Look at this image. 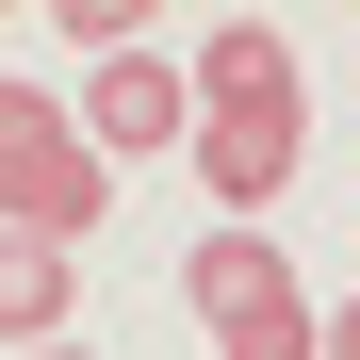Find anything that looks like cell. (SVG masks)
I'll return each instance as SVG.
<instances>
[{
	"instance_id": "3957f363",
	"label": "cell",
	"mask_w": 360,
	"mask_h": 360,
	"mask_svg": "<svg viewBox=\"0 0 360 360\" xmlns=\"http://www.w3.org/2000/svg\"><path fill=\"white\" fill-rule=\"evenodd\" d=\"M82 148H98V164H164V148H197V66L115 49V66L82 82Z\"/></svg>"
},
{
	"instance_id": "5b68a950",
	"label": "cell",
	"mask_w": 360,
	"mask_h": 360,
	"mask_svg": "<svg viewBox=\"0 0 360 360\" xmlns=\"http://www.w3.org/2000/svg\"><path fill=\"white\" fill-rule=\"evenodd\" d=\"M278 98H311L295 82V33L278 17H213L197 33V115H278Z\"/></svg>"
},
{
	"instance_id": "6da1fadb",
	"label": "cell",
	"mask_w": 360,
	"mask_h": 360,
	"mask_svg": "<svg viewBox=\"0 0 360 360\" xmlns=\"http://www.w3.org/2000/svg\"><path fill=\"white\" fill-rule=\"evenodd\" d=\"M115 213V164L82 148L66 98H33L17 66H0V229H33V246H82V229Z\"/></svg>"
},
{
	"instance_id": "52a82bcc",
	"label": "cell",
	"mask_w": 360,
	"mask_h": 360,
	"mask_svg": "<svg viewBox=\"0 0 360 360\" xmlns=\"http://www.w3.org/2000/svg\"><path fill=\"white\" fill-rule=\"evenodd\" d=\"M213 360H328V311H311V295H278V311L213 328Z\"/></svg>"
},
{
	"instance_id": "277c9868",
	"label": "cell",
	"mask_w": 360,
	"mask_h": 360,
	"mask_svg": "<svg viewBox=\"0 0 360 360\" xmlns=\"http://www.w3.org/2000/svg\"><path fill=\"white\" fill-rule=\"evenodd\" d=\"M278 295H311L278 262V229H197V246H180V311L197 328H246V311H278Z\"/></svg>"
},
{
	"instance_id": "7a4b0ae2",
	"label": "cell",
	"mask_w": 360,
	"mask_h": 360,
	"mask_svg": "<svg viewBox=\"0 0 360 360\" xmlns=\"http://www.w3.org/2000/svg\"><path fill=\"white\" fill-rule=\"evenodd\" d=\"M295 148H311V98H278V115H197V197L213 229H262V197H295Z\"/></svg>"
},
{
	"instance_id": "9c48e42d",
	"label": "cell",
	"mask_w": 360,
	"mask_h": 360,
	"mask_svg": "<svg viewBox=\"0 0 360 360\" xmlns=\"http://www.w3.org/2000/svg\"><path fill=\"white\" fill-rule=\"evenodd\" d=\"M33 360H98V344H33Z\"/></svg>"
},
{
	"instance_id": "ba28073f",
	"label": "cell",
	"mask_w": 360,
	"mask_h": 360,
	"mask_svg": "<svg viewBox=\"0 0 360 360\" xmlns=\"http://www.w3.org/2000/svg\"><path fill=\"white\" fill-rule=\"evenodd\" d=\"M328 360H360V295H344V311H328Z\"/></svg>"
},
{
	"instance_id": "8992f818",
	"label": "cell",
	"mask_w": 360,
	"mask_h": 360,
	"mask_svg": "<svg viewBox=\"0 0 360 360\" xmlns=\"http://www.w3.org/2000/svg\"><path fill=\"white\" fill-rule=\"evenodd\" d=\"M66 311H82V278H66V246H33V229H0V344H66Z\"/></svg>"
}]
</instances>
